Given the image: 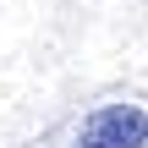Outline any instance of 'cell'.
Masks as SVG:
<instances>
[{"label":"cell","mask_w":148,"mask_h":148,"mask_svg":"<svg viewBox=\"0 0 148 148\" xmlns=\"http://www.w3.org/2000/svg\"><path fill=\"white\" fill-rule=\"evenodd\" d=\"M143 143H148L143 104H99L77 132V148H143Z\"/></svg>","instance_id":"cell-1"}]
</instances>
